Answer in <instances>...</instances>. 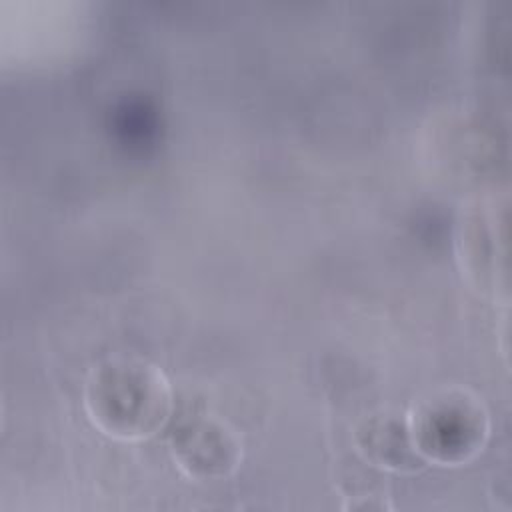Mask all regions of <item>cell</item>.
Segmentation results:
<instances>
[{
    "label": "cell",
    "instance_id": "obj_4",
    "mask_svg": "<svg viewBox=\"0 0 512 512\" xmlns=\"http://www.w3.org/2000/svg\"><path fill=\"white\" fill-rule=\"evenodd\" d=\"M352 444L358 458L380 472L416 474L426 466L412 440L406 412L396 408L362 414L352 428Z\"/></svg>",
    "mask_w": 512,
    "mask_h": 512
},
{
    "label": "cell",
    "instance_id": "obj_3",
    "mask_svg": "<svg viewBox=\"0 0 512 512\" xmlns=\"http://www.w3.org/2000/svg\"><path fill=\"white\" fill-rule=\"evenodd\" d=\"M168 448L178 470L196 482L222 480L242 462L238 432L214 414H186L170 430Z\"/></svg>",
    "mask_w": 512,
    "mask_h": 512
},
{
    "label": "cell",
    "instance_id": "obj_2",
    "mask_svg": "<svg viewBox=\"0 0 512 512\" xmlns=\"http://www.w3.org/2000/svg\"><path fill=\"white\" fill-rule=\"evenodd\" d=\"M406 416L426 464L462 466L474 460L490 438L486 404L462 386H440L420 394Z\"/></svg>",
    "mask_w": 512,
    "mask_h": 512
},
{
    "label": "cell",
    "instance_id": "obj_1",
    "mask_svg": "<svg viewBox=\"0 0 512 512\" xmlns=\"http://www.w3.org/2000/svg\"><path fill=\"white\" fill-rule=\"evenodd\" d=\"M82 400L90 422L106 436L124 442L154 436L172 414L166 374L138 356H110L94 364Z\"/></svg>",
    "mask_w": 512,
    "mask_h": 512
}]
</instances>
